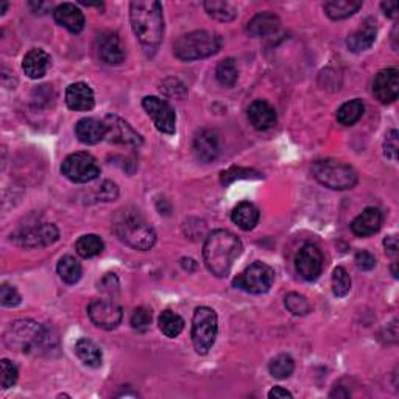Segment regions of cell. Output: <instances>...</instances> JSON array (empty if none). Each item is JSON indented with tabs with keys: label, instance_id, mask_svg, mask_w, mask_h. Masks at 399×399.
I'll return each mask as SVG.
<instances>
[{
	"label": "cell",
	"instance_id": "obj_1",
	"mask_svg": "<svg viewBox=\"0 0 399 399\" xmlns=\"http://www.w3.org/2000/svg\"><path fill=\"white\" fill-rule=\"evenodd\" d=\"M133 32L147 56H153L162 42L164 16L162 6L155 0H136L130 5Z\"/></svg>",
	"mask_w": 399,
	"mask_h": 399
},
{
	"label": "cell",
	"instance_id": "obj_2",
	"mask_svg": "<svg viewBox=\"0 0 399 399\" xmlns=\"http://www.w3.org/2000/svg\"><path fill=\"white\" fill-rule=\"evenodd\" d=\"M242 249L244 245L236 234L226 230L212 231L203 247L204 266L214 276L225 277L230 275L233 263L240 256Z\"/></svg>",
	"mask_w": 399,
	"mask_h": 399
},
{
	"label": "cell",
	"instance_id": "obj_3",
	"mask_svg": "<svg viewBox=\"0 0 399 399\" xmlns=\"http://www.w3.org/2000/svg\"><path fill=\"white\" fill-rule=\"evenodd\" d=\"M5 345L25 354H46L52 348V337L46 326L33 320H18L4 334Z\"/></svg>",
	"mask_w": 399,
	"mask_h": 399
},
{
	"label": "cell",
	"instance_id": "obj_4",
	"mask_svg": "<svg viewBox=\"0 0 399 399\" xmlns=\"http://www.w3.org/2000/svg\"><path fill=\"white\" fill-rule=\"evenodd\" d=\"M112 230L119 240H122L125 245L134 249H140V251H147L156 242L153 226L138 211H119L116 217H114Z\"/></svg>",
	"mask_w": 399,
	"mask_h": 399
},
{
	"label": "cell",
	"instance_id": "obj_5",
	"mask_svg": "<svg viewBox=\"0 0 399 399\" xmlns=\"http://www.w3.org/2000/svg\"><path fill=\"white\" fill-rule=\"evenodd\" d=\"M222 48V38L209 32L183 34L174 44V53L181 61H197L216 55Z\"/></svg>",
	"mask_w": 399,
	"mask_h": 399
},
{
	"label": "cell",
	"instance_id": "obj_6",
	"mask_svg": "<svg viewBox=\"0 0 399 399\" xmlns=\"http://www.w3.org/2000/svg\"><path fill=\"white\" fill-rule=\"evenodd\" d=\"M312 175L320 184L332 190H348L358 184V172L348 164L336 159L313 162Z\"/></svg>",
	"mask_w": 399,
	"mask_h": 399
},
{
	"label": "cell",
	"instance_id": "obj_7",
	"mask_svg": "<svg viewBox=\"0 0 399 399\" xmlns=\"http://www.w3.org/2000/svg\"><path fill=\"white\" fill-rule=\"evenodd\" d=\"M218 331L217 313L211 308H197L192 318V341L198 354H208L209 349L216 344Z\"/></svg>",
	"mask_w": 399,
	"mask_h": 399
},
{
	"label": "cell",
	"instance_id": "obj_8",
	"mask_svg": "<svg viewBox=\"0 0 399 399\" xmlns=\"http://www.w3.org/2000/svg\"><path fill=\"white\" fill-rule=\"evenodd\" d=\"M60 237V231L53 223H30L19 226L11 234V242L22 248H44L55 244Z\"/></svg>",
	"mask_w": 399,
	"mask_h": 399
},
{
	"label": "cell",
	"instance_id": "obj_9",
	"mask_svg": "<svg viewBox=\"0 0 399 399\" xmlns=\"http://www.w3.org/2000/svg\"><path fill=\"white\" fill-rule=\"evenodd\" d=\"M275 282V270L268 267L267 263L254 262L249 266L244 273H240L236 280H234L233 286L240 289L248 294L253 295H262L272 289Z\"/></svg>",
	"mask_w": 399,
	"mask_h": 399
},
{
	"label": "cell",
	"instance_id": "obj_10",
	"mask_svg": "<svg viewBox=\"0 0 399 399\" xmlns=\"http://www.w3.org/2000/svg\"><path fill=\"white\" fill-rule=\"evenodd\" d=\"M61 172L72 183L84 184L94 181L100 175V166L91 153L77 152L69 155L67 158L63 161Z\"/></svg>",
	"mask_w": 399,
	"mask_h": 399
},
{
	"label": "cell",
	"instance_id": "obj_11",
	"mask_svg": "<svg viewBox=\"0 0 399 399\" xmlns=\"http://www.w3.org/2000/svg\"><path fill=\"white\" fill-rule=\"evenodd\" d=\"M88 315L97 327L111 331L116 329L122 322L124 312L122 308L112 299H94L88 306Z\"/></svg>",
	"mask_w": 399,
	"mask_h": 399
},
{
	"label": "cell",
	"instance_id": "obj_12",
	"mask_svg": "<svg viewBox=\"0 0 399 399\" xmlns=\"http://www.w3.org/2000/svg\"><path fill=\"white\" fill-rule=\"evenodd\" d=\"M142 106L153 120L156 130L164 134H174L176 131V114L166 100L159 97H145Z\"/></svg>",
	"mask_w": 399,
	"mask_h": 399
},
{
	"label": "cell",
	"instance_id": "obj_13",
	"mask_svg": "<svg viewBox=\"0 0 399 399\" xmlns=\"http://www.w3.org/2000/svg\"><path fill=\"white\" fill-rule=\"evenodd\" d=\"M105 128H106V139L112 144L117 145H125V147H140L142 145V136L134 130V128L125 122L122 117L114 116V114H110L106 116L105 120Z\"/></svg>",
	"mask_w": 399,
	"mask_h": 399
},
{
	"label": "cell",
	"instance_id": "obj_14",
	"mask_svg": "<svg viewBox=\"0 0 399 399\" xmlns=\"http://www.w3.org/2000/svg\"><path fill=\"white\" fill-rule=\"evenodd\" d=\"M296 273L304 281H315L322 275L323 270V254L322 249L313 244H306L299 249L295 259Z\"/></svg>",
	"mask_w": 399,
	"mask_h": 399
},
{
	"label": "cell",
	"instance_id": "obj_15",
	"mask_svg": "<svg viewBox=\"0 0 399 399\" xmlns=\"http://www.w3.org/2000/svg\"><path fill=\"white\" fill-rule=\"evenodd\" d=\"M98 58L110 66H117L125 60V47L116 32H102L96 39Z\"/></svg>",
	"mask_w": 399,
	"mask_h": 399
},
{
	"label": "cell",
	"instance_id": "obj_16",
	"mask_svg": "<svg viewBox=\"0 0 399 399\" xmlns=\"http://www.w3.org/2000/svg\"><path fill=\"white\" fill-rule=\"evenodd\" d=\"M373 94L381 103H393L399 96V70L388 67L381 70L373 81Z\"/></svg>",
	"mask_w": 399,
	"mask_h": 399
},
{
	"label": "cell",
	"instance_id": "obj_17",
	"mask_svg": "<svg viewBox=\"0 0 399 399\" xmlns=\"http://www.w3.org/2000/svg\"><path fill=\"white\" fill-rule=\"evenodd\" d=\"M192 150L198 161L212 162L218 158L220 155V140L216 131L212 130H200L194 138Z\"/></svg>",
	"mask_w": 399,
	"mask_h": 399
},
{
	"label": "cell",
	"instance_id": "obj_18",
	"mask_svg": "<svg viewBox=\"0 0 399 399\" xmlns=\"http://www.w3.org/2000/svg\"><path fill=\"white\" fill-rule=\"evenodd\" d=\"M248 120L256 130L267 131L276 125V111L266 100H254L248 106Z\"/></svg>",
	"mask_w": 399,
	"mask_h": 399
},
{
	"label": "cell",
	"instance_id": "obj_19",
	"mask_svg": "<svg viewBox=\"0 0 399 399\" xmlns=\"http://www.w3.org/2000/svg\"><path fill=\"white\" fill-rule=\"evenodd\" d=\"M53 18L56 24L64 27L67 32L74 34L83 32L84 24H86L84 14L74 4H61L56 6L53 10Z\"/></svg>",
	"mask_w": 399,
	"mask_h": 399
},
{
	"label": "cell",
	"instance_id": "obj_20",
	"mask_svg": "<svg viewBox=\"0 0 399 399\" xmlns=\"http://www.w3.org/2000/svg\"><path fill=\"white\" fill-rule=\"evenodd\" d=\"M66 103L72 111H91L96 105L94 92L86 83H74L66 91Z\"/></svg>",
	"mask_w": 399,
	"mask_h": 399
},
{
	"label": "cell",
	"instance_id": "obj_21",
	"mask_svg": "<svg viewBox=\"0 0 399 399\" xmlns=\"http://www.w3.org/2000/svg\"><path fill=\"white\" fill-rule=\"evenodd\" d=\"M382 212L377 208H367L351 223V231L359 237L373 236L382 226Z\"/></svg>",
	"mask_w": 399,
	"mask_h": 399
},
{
	"label": "cell",
	"instance_id": "obj_22",
	"mask_svg": "<svg viewBox=\"0 0 399 399\" xmlns=\"http://www.w3.org/2000/svg\"><path fill=\"white\" fill-rule=\"evenodd\" d=\"M376 37H377L376 22L373 19H367L358 32L349 34L348 41H346V46L353 53L365 52V50H368L374 44Z\"/></svg>",
	"mask_w": 399,
	"mask_h": 399
},
{
	"label": "cell",
	"instance_id": "obj_23",
	"mask_svg": "<svg viewBox=\"0 0 399 399\" xmlns=\"http://www.w3.org/2000/svg\"><path fill=\"white\" fill-rule=\"evenodd\" d=\"M75 134L80 142L86 145H96L106 136L105 124L97 119L84 117L75 125Z\"/></svg>",
	"mask_w": 399,
	"mask_h": 399
},
{
	"label": "cell",
	"instance_id": "obj_24",
	"mask_svg": "<svg viewBox=\"0 0 399 399\" xmlns=\"http://www.w3.org/2000/svg\"><path fill=\"white\" fill-rule=\"evenodd\" d=\"M50 67V56L42 48H33L25 55L22 61V69L28 78L32 80H38L42 78Z\"/></svg>",
	"mask_w": 399,
	"mask_h": 399
},
{
	"label": "cell",
	"instance_id": "obj_25",
	"mask_svg": "<svg viewBox=\"0 0 399 399\" xmlns=\"http://www.w3.org/2000/svg\"><path fill=\"white\" fill-rule=\"evenodd\" d=\"M280 18L273 13H259L249 20L247 30L253 38H266L280 30Z\"/></svg>",
	"mask_w": 399,
	"mask_h": 399
},
{
	"label": "cell",
	"instance_id": "obj_26",
	"mask_svg": "<svg viewBox=\"0 0 399 399\" xmlns=\"http://www.w3.org/2000/svg\"><path fill=\"white\" fill-rule=\"evenodd\" d=\"M259 217H261L259 209L249 202L239 203L236 208L233 209V214H231L233 222L244 231H251L253 228L258 225Z\"/></svg>",
	"mask_w": 399,
	"mask_h": 399
},
{
	"label": "cell",
	"instance_id": "obj_27",
	"mask_svg": "<svg viewBox=\"0 0 399 399\" xmlns=\"http://www.w3.org/2000/svg\"><path fill=\"white\" fill-rule=\"evenodd\" d=\"M75 354H77V358L80 359L86 367H91V368L102 367V362H103L102 349H100L94 341L89 339H80L77 341Z\"/></svg>",
	"mask_w": 399,
	"mask_h": 399
},
{
	"label": "cell",
	"instance_id": "obj_28",
	"mask_svg": "<svg viewBox=\"0 0 399 399\" xmlns=\"http://www.w3.org/2000/svg\"><path fill=\"white\" fill-rule=\"evenodd\" d=\"M362 8L360 0H331L325 4V11L332 20H341Z\"/></svg>",
	"mask_w": 399,
	"mask_h": 399
},
{
	"label": "cell",
	"instance_id": "obj_29",
	"mask_svg": "<svg viewBox=\"0 0 399 399\" xmlns=\"http://www.w3.org/2000/svg\"><path fill=\"white\" fill-rule=\"evenodd\" d=\"M203 6L211 18L220 20V22H231L237 18L236 6L230 2H223V0H208Z\"/></svg>",
	"mask_w": 399,
	"mask_h": 399
},
{
	"label": "cell",
	"instance_id": "obj_30",
	"mask_svg": "<svg viewBox=\"0 0 399 399\" xmlns=\"http://www.w3.org/2000/svg\"><path fill=\"white\" fill-rule=\"evenodd\" d=\"M363 111H365V106H363L362 100L354 98L351 102H346L340 106L337 111V122L340 125L351 126L355 122H359L363 116Z\"/></svg>",
	"mask_w": 399,
	"mask_h": 399
},
{
	"label": "cell",
	"instance_id": "obj_31",
	"mask_svg": "<svg viewBox=\"0 0 399 399\" xmlns=\"http://www.w3.org/2000/svg\"><path fill=\"white\" fill-rule=\"evenodd\" d=\"M159 329L169 339H175L180 336L184 329V320L172 310H164L159 315Z\"/></svg>",
	"mask_w": 399,
	"mask_h": 399
},
{
	"label": "cell",
	"instance_id": "obj_32",
	"mask_svg": "<svg viewBox=\"0 0 399 399\" xmlns=\"http://www.w3.org/2000/svg\"><path fill=\"white\" fill-rule=\"evenodd\" d=\"M75 248H77V253L80 254L81 258L89 259L102 253L105 244H103V240L97 236V234H86V236H81L77 240Z\"/></svg>",
	"mask_w": 399,
	"mask_h": 399
},
{
	"label": "cell",
	"instance_id": "obj_33",
	"mask_svg": "<svg viewBox=\"0 0 399 399\" xmlns=\"http://www.w3.org/2000/svg\"><path fill=\"white\" fill-rule=\"evenodd\" d=\"M81 266L72 256H64L58 262V275L64 282L77 284L81 277Z\"/></svg>",
	"mask_w": 399,
	"mask_h": 399
},
{
	"label": "cell",
	"instance_id": "obj_34",
	"mask_svg": "<svg viewBox=\"0 0 399 399\" xmlns=\"http://www.w3.org/2000/svg\"><path fill=\"white\" fill-rule=\"evenodd\" d=\"M216 77L222 86L233 88L239 78V69L236 61L233 58H226L223 61H220L216 70Z\"/></svg>",
	"mask_w": 399,
	"mask_h": 399
},
{
	"label": "cell",
	"instance_id": "obj_35",
	"mask_svg": "<svg viewBox=\"0 0 399 399\" xmlns=\"http://www.w3.org/2000/svg\"><path fill=\"white\" fill-rule=\"evenodd\" d=\"M270 374L276 379H287L295 369V360L289 354H280L270 362Z\"/></svg>",
	"mask_w": 399,
	"mask_h": 399
},
{
	"label": "cell",
	"instance_id": "obj_36",
	"mask_svg": "<svg viewBox=\"0 0 399 399\" xmlns=\"http://www.w3.org/2000/svg\"><path fill=\"white\" fill-rule=\"evenodd\" d=\"M351 290V277L344 267H337L332 273V292L337 298H344Z\"/></svg>",
	"mask_w": 399,
	"mask_h": 399
},
{
	"label": "cell",
	"instance_id": "obj_37",
	"mask_svg": "<svg viewBox=\"0 0 399 399\" xmlns=\"http://www.w3.org/2000/svg\"><path fill=\"white\" fill-rule=\"evenodd\" d=\"M286 308L294 315H308L310 312V304L308 298L299 294H289L286 296Z\"/></svg>",
	"mask_w": 399,
	"mask_h": 399
},
{
	"label": "cell",
	"instance_id": "obj_38",
	"mask_svg": "<svg viewBox=\"0 0 399 399\" xmlns=\"http://www.w3.org/2000/svg\"><path fill=\"white\" fill-rule=\"evenodd\" d=\"M0 382H2V388L4 390H8L11 388L14 384L18 382V377H19V372L16 365H14L13 362H10L8 359H4L0 362Z\"/></svg>",
	"mask_w": 399,
	"mask_h": 399
},
{
	"label": "cell",
	"instance_id": "obj_39",
	"mask_svg": "<svg viewBox=\"0 0 399 399\" xmlns=\"http://www.w3.org/2000/svg\"><path fill=\"white\" fill-rule=\"evenodd\" d=\"M152 325V310L147 308H138L131 315V326L133 329L139 332H147Z\"/></svg>",
	"mask_w": 399,
	"mask_h": 399
},
{
	"label": "cell",
	"instance_id": "obj_40",
	"mask_svg": "<svg viewBox=\"0 0 399 399\" xmlns=\"http://www.w3.org/2000/svg\"><path fill=\"white\" fill-rule=\"evenodd\" d=\"M240 178H261V174L254 172V170L249 169H242V167H233L226 172L222 174V184H230L234 180H240Z\"/></svg>",
	"mask_w": 399,
	"mask_h": 399
},
{
	"label": "cell",
	"instance_id": "obj_41",
	"mask_svg": "<svg viewBox=\"0 0 399 399\" xmlns=\"http://www.w3.org/2000/svg\"><path fill=\"white\" fill-rule=\"evenodd\" d=\"M0 299H2V306H5V308H16V306H19L20 301H22L19 292L13 286H10V284H2V289H0Z\"/></svg>",
	"mask_w": 399,
	"mask_h": 399
},
{
	"label": "cell",
	"instance_id": "obj_42",
	"mask_svg": "<svg viewBox=\"0 0 399 399\" xmlns=\"http://www.w3.org/2000/svg\"><path fill=\"white\" fill-rule=\"evenodd\" d=\"M384 153L388 159L396 161L398 159V131L391 130L387 133L386 142H384Z\"/></svg>",
	"mask_w": 399,
	"mask_h": 399
},
{
	"label": "cell",
	"instance_id": "obj_43",
	"mask_svg": "<svg viewBox=\"0 0 399 399\" xmlns=\"http://www.w3.org/2000/svg\"><path fill=\"white\" fill-rule=\"evenodd\" d=\"M98 289L108 294L110 296H114L119 294V280L114 273H108L102 277V281L98 282Z\"/></svg>",
	"mask_w": 399,
	"mask_h": 399
},
{
	"label": "cell",
	"instance_id": "obj_44",
	"mask_svg": "<svg viewBox=\"0 0 399 399\" xmlns=\"http://www.w3.org/2000/svg\"><path fill=\"white\" fill-rule=\"evenodd\" d=\"M97 195L100 200H102V202H114V200L119 197V189L114 183L105 181L102 183V186L98 188Z\"/></svg>",
	"mask_w": 399,
	"mask_h": 399
},
{
	"label": "cell",
	"instance_id": "obj_45",
	"mask_svg": "<svg viewBox=\"0 0 399 399\" xmlns=\"http://www.w3.org/2000/svg\"><path fill=\"white\" fill-rule=\"evenodd\" d=\"M355 266L363 270V272H369V270L376 267V258L369 251L362 249V251L355 254Z\"/></svg>",
	"mask_w": 399,
	"mask_h": 399
},
{
	"label": "cell",
	"instance_id": "obj_46",
	"mask_svg": "<svg viewBox=\"0 0 399 399\" xmlns=\"http://www.w3.org/2000/svg\"><path fill=\"white\" fill-rule=\"evenodd\" d=\"M381 6H382L384 13H386L388 18H391V19L398 18V2H396V0H388V2H382Z\"/></svg>",
	"mask_w": 399,
	"mask_h": 399
},
{
	"label": "cell",
	"instance_id": "obj_47",
	"mask_svg": "<svg viewBox=\"0 0 399 399\" xmlns=\"http://www.w3.org/2000/svg\"><path fill=\"white\" fill-rule=\"evenodd\" d=\"M384 247H386L387 254L396 256V254H398V249H399L398 237H396V236H388V237H386V240H384Z\"/></svg>",
	"mask_w": 399,
	"mask_h": 399
},
{
	"label": "cell",
	"instance_id": "obj_48",
	"mask_svg": "<svg viewBox=\"0 0 399 399\" xmlns=\"http://www.w3.org/2000/svg\"><path fill=\"white\" fill-rule=\"evenodd\" d=\"M294 395L290 393L289 390L282 388V387H275L268 391V398L270 399H284V398H292Z\"/></svg>",
	"mask_w": 399,
	"mask_h": 399
},
{
	"label": "cell",
	"instance_id": "obj_49",
	"mask_svg": "<svg viewBox=\"0 0 399 399\" xmlns=\"http://www.w3.org/2000/svg\"><path fill=\"white\" fill-rule=\"evenodd\" d=\"M30 5V8L34 11V13H39V14H44L48 8H52V5L47 4V2H30L28 4Z\"/></svg>",
	"mask_w": 399,
	"mask_h": 399
},
{
	"label": "cell",
	"instance_id": "obj_50",
	"mask_svg": "<svg viewBox=\"0 0 399 399\" xmlns=\"http://www.w3.org/2000/svg\"><path fill=\"white\" fill-rule=\"evenodd\" d=\"M329 396H331V398H336V396H337V398H348L349 393H348V391L344 390V387H339V388L334 390Z\"/></svg>",
	"mask_w": 399,
	"mask_h": 399
},
{
	"label": "cell",
	"instance_id": "obj_51",
	"mask_svg": "<svg viewBox=\"0 0 399 399\" xmlns=\"http://www.w3.org/2000/svg\"><path fill=\"white\" fill-rule=\"evenodd\" d=\"M6 8H8V4H2V6H0V14H5V11H6Z\"/></svg>",
	"mask_w": 399,
	"mask_h": 399
},
{
	"label": "cell",
	"instance_id": "obj_52",
	"mask_svg": "<svg viewBox=\"0 0 399 399\" xmlns=\"http://www.w3.org/2000/svg\"><path fill=\"white\" fill-rule=\"evenodd\" d=\"M391 272H393V276L398 277V272H396V262L393 263V267H391Z\"/></svg>",
	"mask_w": 399,
	"mask_h": 399
}]
</instances>
